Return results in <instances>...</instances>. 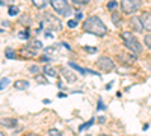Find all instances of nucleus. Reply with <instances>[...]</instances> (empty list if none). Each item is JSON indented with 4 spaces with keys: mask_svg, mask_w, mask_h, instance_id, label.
Returning <instances> with one entry per match:
<instances>
[{
    "mask_svg": "<svg viewBox=\"0 0 151 136\" xmlns=\"http://www.w3.org/2000/svg\"><path fill=\"white\" fill-rule=\"evenodd\" d=\"M82 29L88 33H92V35H97V36H104L107 33V27L106 24L100 20L98 17H88L85 21H83V26Z\"/></svg>",
    "mask_w": 151,
    "mask_h": 136,
    "instance_id": "1",
    "label": "nucleus"
},
{
    "mask_svg": "<svg viewBox=\"0 0 151 136\" xmlns=\"http://www.w3.org/2000/svg\"><path fill=\"white\" fill-rule=\"evenodd\" d=\"M121 38H122V42H124V45L127 47V50H130L133 55H141L142 53V44L137 41V38L133 35V33H130V32H122L121 33Z\"/></svg>",
    "mask_w": 151,
    "mask_h": 136,
    "instance_id": "2",
    "label": "nucleus"
},
{
    "mask_svg": "<svg viewBox=\"0 0 151 136\" xmlns=\"http://www.w3.org/2000/svg\"><path fill=\"white\" fill-rule=\"evenodd\" d=\"M41 27L45 29V30H60L62 29V23L59 18L50 15V14H45L41 20Z\"/></svg>",
    "mask_w": 151,
    "mask_h": 136,
    "instance_id": "3",
    "label": "nucleus"
},
{
    "mask_svg": "<svg viewBox=\"0 0 151 136\" xmlns=\"http://www.w3.org/2000/svg\"><path fill=\"white\" fill-rule=\"evenodd\" d=\"M50 3H52V8L55 12H58V14L64 15V17H70L71 15V6L67 3V0H50Z\"/></svg>",
    "mask_w": 151,
    "mask_h": 136,
    "instance_id": "4",
    "label": "nucleus"
},
{
    "mask_svg": "<svg viewBox=\"0 0 151 136\" xmlns=\"http://www.w3.org/2000/svg\"><path fill=\"white\" fill-rule=\"evenodd\" d=\"M119 5H121V9L124 14H134L142 6V2L141 0H121Z\"/></svg>",
    "mask_w": 151,
    "mask_h": 136,
    "instance_id": "5",
    "label": "nucleus"
},
{
    "mask_svg": "<svg viewBox=\"0 0 151 136\" xmlns=\"http://www.w3.org/2000/svg\"><path fill=\"white\" fill-rule=\"evenodd\" d=\"M97 67L101 70L103 73H109V71H112L113 68H115V64H113V60H112L110 58L103 56V58H100V59L97 60Z\"/></svg>",
    "mask_w": 151,
    "mask_h": 136,
    "instance_id": "6",
    "label": "nucleus"
},
{
    "mask_svg": "<svg viewBox=\"0 0 151 136\" xmlns=\"http://www.w3.org/2000/svg\"><path fill=\"white\" fill-rule=\"evenodd\" d=\"M118 60L124 65H132L136 62V55H130V53H118Z\"/></svg>",
    "mask_w": 151,
    "mask_h": 136,
    "instance_id": "7",
    "label": "nucleus"
},
{
    "mask_svg": "<svg viewBox=\"0 0 151 136\" xmlns=\"http://www.w3.org/2000/svg\"><path fill=\"white\" fill-rule=\"evenodd\" d=\"M139 18H141V21H142L144 30L151 32V12H144V14H142Z\"/></svg>",
    "mask_w": 151,
    "mask_h": 136,
    "instance_id": "8",
    "label": "nucleus"
},
{
    "mask_svg": "<svg viewBox=\"0 0 151 136\" xmlns=\"http://www.w3.org/2000/svg\"><path fill=\"white\" fill-rule=\"evenodd\" d=\"M60 73H62V76H64V79H65L68 83H74L76 80H77L76 74H74V73H71V71H70V70H67V68H62V70H60Z\"/></svg>",
    "mask_w": 151,
    "mask_h": 136,
    "instance_id": "9",
    "label": "nucleus"
},
{
    "mask_svg": "<svg viewBox=\"0 0 151 136\" xmlns=\"http://www.w3.org/2000/svg\"><path fill=\"white\" fill-rule=\"evenodd\" d=\"M0 126H5L8 129H14L15 126H18V122L14 118H3V119H0Z\"/></svg>",
    "mask_w": 151,
    "mask_h": 136,
    "instance_id": "10",
    "label": "nucleus"
},
{
    "mask_svg": "<svg viewBox=\"0 0 151 136\" xmlns=\"http://www.w3.org/2000/svg\"><path fill=\"white\" fill-rule=\"evenodd\" d=\"M130 23H132V27H133L136 32H142V30H144L142 21H141V18H139V17H132Z\"/></svg>",
    "mask_w": 151,
    "mask_h": 136,
    "instance_id": "11",
    "label": "nucleus"
},
{
    "mask_svg": "<svg viewBox=\"0 0 151 136\" xmlns=\"http://www.w3.org/2000/svg\"><path fill=\"white\" fill-rule=\"evenodd\" d=\"M14 88L15 89H20V91H24V89L29 88V82L27 80H17L14 83Z\"/></svg>",
    "mask_w": 151,
    "mask_h": 136,
    "instance_id": "12",
    "label": "nucleus"
},
{
    "mask_svg": "<svg viewBox=\"0 0 151 136\" xmlns=\"http://www.w3.org/2000/svg\"><path fill=\"white\" fill-rule=\"evenodd\" d=\"M44 73L47 74V76H50V77H56L58 76V70L55 67H52V65H44Z\"/></svg>",
    "mask_w": 151,
    "mask_h": 136,
    "instance_id": "13",
    "label": "nucleus"
},
{
    "mask_svg": "<svg viewBox=\"0 0 151 136\" xmlns=\"http://www.w3.org/2000/svg\"><path fill=\"white\" fill-rule=\"evenodd\" d=\"M32 3H33V6H35V8L42 9V8H45V6H47L48 0H32Z\"/></svg>",
    "mask_w": 151,
    "mask_h": 136,
    "instance_id": "14",
    "label": "nucleus"
},
{
    "mask_svg": "<svg viewBox=\"0 0 151 136\" xmlns=\"http://www.w3.org/2000/svg\"><path fill=\"white\" fill-rule=\"evenodd\" d=\"M27 45L32 47V48H42V42L38 41V40H27Z\"/></svg>",
    "mask_w": 151,
    "mask_h": 136,
    "instance_id": "15",
    "label": "nucleus"
},
{
    "mask_svg": "<svg viewBox=\"0 0 151 136\" xmlns=\"http://www.w3.org/2000/svg\"><path fill=\"white\" fill-rule=\"evenodd\" d=\"M42 53H44V56H53L55 53H56V48L55 47H45L44 50H42Z\"/></svg>",
    "mask_w": 151,
    "mask_h": 136,
    "instance_id": "16",
    "label": "nucleus"
},
{
    "mask_svg": "<svg viewBox=\"0 0 151 136\" xmlns=\"http://www.w3.org/2000/svg\"><path fill=\"white\" fill-rule=\"evenodd\" d=\"M94 124V118H91L89 121H88V122H85V124H82L80 127H79V132H82V130H86V129H89L91 126Z\"/></svg>",
    "mask_w": 151,
    "mask_h": 136,
    "instance_id": "17",
    "label": "nucleus"
},
{
    "mask_svg": "<svg viewBox=\"0 0 151 136\" xmlns=\"http://www.w3.org/2000/svg\"><path fill=\"white\" fill-rule=\"evenodd\" d=\"M5 56H6L8 59H15V58H17L15 52L12 50V48H6V52H5Z\"/></svg>",
    "mask_w": 151,
    "mask_h": 136,
    "instance_id": "18",
    "label": "nucleus"
},
{
    "mask_svg": "<svg viewBox=\"0 0 151 136\" xmlns=\"http://www.w3.org/2000/svg\"><path fill=\"white\" fill-rule=\"evenodd\" d=\"M116 8H118V2H116V0H112V2L107 3V9L109 11H116Z\"/></svg>",
    "mask_w": 151,
    "mask_h": 136,
    "instance_id": "19",
    "label": "nucleus"
},
{
    "mask_svg": "<svg viewBox=\"0 0 151 136\" xmlns=\"http://www.w3.org/2000/svg\"><path fill=\"white\" fill-rule=\"evenodd\" d=\"M144 44H145V45L150 48V50H151V32L145 35V38H144Z\"/></svg>",
    "mask_w": 151,
    "mask_h": 136,
    "instance_id": "20",
    "label": "nucleus"
},
{
    "mask_svg": "<svg viewBox=\"0 0 151 136\" xmlns=\"http://www.w3.org/2000/svg\"><path fill=\"white\" fill-rule=\"evenodd\" d=\"M8 85H9V79L3 77L2 80H0V89H5V88H6Z\"/></svg>",
    "mask_w": 151,
    "mask_h": 136,
    "instance_id": "21",
    "label": "nucleus"
},
{
    "mask_svg": "<svg viewBox=\"0 0 151 136\" xmlns=\"http://www.w3.org/2000/svg\"><path fill=\"white\" fill-rule=\"evenodd\" d=\"M48 136H62V133L58 129H50L48 130Z\"/></svg>",
    "mask_w": 151,
    "mask_h": 136,
    "instance_id": "22",
    "label": "nucleus"
},
{
    "mask_svg": "<svg viewBox=\"0 0 151 136\" xmlns=\"http://www.w3.org/2000/svg\"><path fill=\"white\" fill-rule=\"evenodd\" d=\"M8 14H9L11 17H12V15H17V14H18V8H17V6H11L9 11H8Z\"/></svg>",
    "mask_w": 151,
    "mask_h": 136,
    "instance_id": "23",
    "label": "nucleus"
},
{
    "mask_svg": "<svg viewBox=\"0 0 151 136\" xmlns=\"http://www.w3.org/2000/svg\"><path fill=\"white\" fill-rule=\"evenodd\" d=\"M112 21L115 23L116 26H119V15L116 14V12H113V14H112Z\"/></svg>",
    "mask_w": 151,
    "mask_h": 136,
    "instance_id": "24",
    "label": "nucleus"
},
{
    "mask_svg": "<svg viewBox=\"0 0 151 136\" xmlns=\"http://www.w3.org/2000/svg\"><path fill=\"white\" fill-rule=\"evenodd\" d=\"M18 36H20V38H23V40H30L29 32H20V33H18Z\"/></svg>",
    "mask_w": 151,
    "mask_h": 136,
    "instance_id": "25",
    "label": "nucleus"
},
{
    "mask_svg": "<svg viewBox=\"0 0 151 136\" xmlns=\"http://www.w3.org/2000/svg\"><path fill=\"white\" fill-rule=\"evenodd\" d=\"M27 17H29V15H23V18H21L20 21H21L23 24H30V23H32V20H29Z\"/></svg>",
    "mask_w": 151,
    "mask_h": 136,
    "instance_id": "26",
    "label": "nucleus"
},
{
    "mask_svg": "<svg viewBox=\"0 0 151 136\" xmlns=\"http://www.w3.org/2000/svg\"><path fill=\"white\" fill-rule=\"evenodd\" d=\"M76 26H77V21H76V20H70V21H68V27L73 29V27H76Z\"/></svg>",
    "mask_w": 151,
    "mask_h": 136,
    "instance_id": "27",
    "label": "nucleus"
},
{
    "mask_svg": "<svg viewBox=\"0 0 151 136\" xmlns=\"http://www.w3.org/2000/svg\"><path fill=\"white\" fill-rule=\"evenodd\" d=\"M74 3H77V5H86L88 2H89V0H73Z\"/></svg>",
    "mask_w": 151,
    "mask_h": 136,
    "instance_id": "28",
    "label": "nucleus"
},
{
    "mask_svg": "<svg viewBox=\"0 0 151 136\" xmlns=\"http://www.w3.org/2000/svg\"><path fill=\"white\" fill-rule=\"evenodd\" d=\"M85 50H86V52H89V53H95V52H97V48H95V47H85Z\"/></svg>",
    "mask_w": 151,
    "mask_h": 136,
    "instance_id": "29",
    "label": "nucleus"
},
{
    "mask_svg": "<svg viewBox=\"0 0 151 136\" xmlns=\"http://www.w3.org/2000/svg\"><path fill=\"white\" fill-rule=\"evenodd\" d=\"M83 18V14L82 12H76V21H80Z\"/></svg>",
    "mask_w": 151,
    "mask_h": 136,
    "instance_id": "30",
    "label": "nucleus"
},
{
    "mask_svg": "<svg viewBox=\"0 0 151 136\" xmlns=\"http://www.w3.org/2000/svg\"><path fill=\"white\" fill-rule=\"evenodd\" d=\"M97 109H98V110L104 109V104H103V101H101V100H98V106H97Z\"/></svg>",
    "mask_w": 151,
    "mask_h": 136,
    "instance_id": "31",
    "label": "nucleus"
},
{
    "mask_svg": "<svg viewBox=\"0 0 151 136\" xmlns=\"http://www.w3.org/2000/svg\"><path fill=\"white\" fill-rule=\"evenodd\" d=\"M38 71H40V67H32V68H30V73H33V74L38 73Z\"/></svg>",
    "mask_w": 151,
    "mask_h": 136,
    "instance_id": "32",
    "label": "nucleus"
},
{
    "mask_svg": "<svg viewBox=\"0 0 151 136\" xmlns=\"http://www.w3.org/2000/svg\"><path fill=\"white\" fill-rule=\"evenodd\" d=\"M36 80H38V82H40V83H41V82H42V83H47V80H44V79H41V76H36Z\"/></svg>",
    "mask_w": 151,
    "mask_h": 136,
    "instance_id": "33",
    "label": "nucleus"
},
{
    "mask_svg": "<svg viewBox=\"0 0 151 136\" xmlns=\"http://www.w3.org/2000/svg\"><path fill=\"white\" fill-rule=\"evenodd\" d=\"M104 121H106V118H104V117H100V118H98V122H100V124H103Z\"/></svg>",
    "mask_w": 151,
    "mask_h": 136,
    "instance_id": "34",
    "label": "nucleus"
},
{
    "mask_svg": "<svg viewBox=\"0 0 151 136\" xmlns=\"http://www.w3.org/2000/svg\"><path fill=\"white\" fill-rule=\"evenodd\" d=\"M112 85H113V82H110V83H107V85H106V89H110V88H112Z\"/></svg>",
    "mask_w": 151,
    "mask_h": 136,
    "instance_id": "35",
    "label": "nucleus"
},
{
    "mask_svg": "<svg viewBox=\"0 0 151 136\" xmlns=\"http://www.w3.org/2000/svg\"><path fill=\"white\" fill-rule=\"evenodd\" d=\"M42 103H44V104H48V103H50V100H48V98H44Z\"/></svg>",
    "mask_w": 151,
    "mask_h": 136,
    "instance_id": "36",
    "label": "nucleus"
},
{
    "mask_svg": "<svg viewBox=\"0 0 151 136\" xmlns=\"http://www.w3.org/2000/svg\"><path fill=\"white\" fill-rule=\"evenodd\" d=\"M24 136H36L35 133H27V135H24Z\"/></svg>",
    "mask_w": 151,
    "mask_h": 136,
    "instance_id": "37",
    "label": "nucleus"
},
{
    "mask_svg": "<svg viewBox=\"0 0 151 136\" xmlns=\"http://www.w3.org/2000/svg\"><path fill=\"white\" fill-rule=\"evenodd\" d=\"M0 136H5V133H3L2 130H0Z\"/></svg>",
    "mask_w": 151,
    "mask_h": 136,
    "instance_id": "38",
    "label": "nucleus"
},
{
    "mask_svg": "<svg viewBox=\"0 0 151 136\" xmlns=\"http://www.w3.org/2000/svg\"><path fill=\"white\" fill-rule=\"evenodd\" d=\"M0 33H3V29H0Z\"/></svg>",
    "mask_w": 151,
    "mask_h": 136,
    "instance_id": "39",
    "label": "nucleus"
},
{
    "mask_svg": "<svg viewBox=\"0 0 151 136\" xmlns=\"http://www.w3.org/2000/svg\"><path fill=\"white\" fill-rule=\"evenodd\" d=\"M100 136H109V135H100Z\"/></svg>",
    "mask_w": 151,
    "mask_h": 136,
    "instance_id": "40",
    "label": "nucleus"
},
{
    "mask_svg": "<svg viewBox=\"0 0 151 136\" xmlns=\"http://www.w3.org/2000/svg\"><path fill=\"white\" fill-rule=\"evenodd\" d=\"M0 5H2V0H0Z\"/></svg>",
    "mask_w": 151,
    "mask_h": 136,
    "instance_id": "41",
    "label": "nucleus"
}]
</instances>
